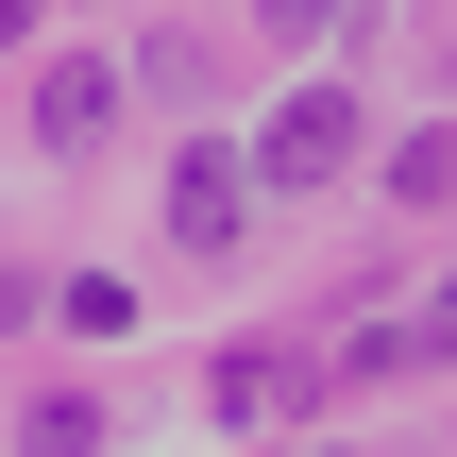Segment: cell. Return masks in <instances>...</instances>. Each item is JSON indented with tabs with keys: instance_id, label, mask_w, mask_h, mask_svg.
Here are the masks:
<instances>
[{
	"instance_id": "1",
	"label": "cell",
	"mask_w": 457,
	"mask_h": 457,
	"mask_svg": "<svg viewBox=\"0 0 457 457\" xmlns=\"http://www.w3.org/2000/svg\"><path fill=\"white\" fill-rule=\"evenodd\" d=\"M339 170H356V102L339 85H305V102L254 119V187H339Z\"/></svg>"
},
{
	"instance_id": "4",
	"label": "cell",
	"mask_w": 457,
	"mask_h": 457,
	"mask_svg": "<svg viewBox=\"0 0 457 457\" xmlns=\"http://www.w3.org/2000/svg\"><path fill=\"white\" fill-rule=\"evenodd\" d=\"M288 390H322V356H288V339H237V356H220V407H237V424H271Z\"/></svg>"
},
{
	"instance_id": "5",
	"label": "cell",
	"mask_w": 457,
	"mask_h": 457,
	"mask_svg": "<svg viewBox=\"0 0 457 457\" xmlns=\"http://www.w3.org/2000/svg\"><path fill=\"white\" fill-rule=\"evenodd\" d=\"M85 441H102V407H68V390H51V407L17 424V457H85Z\"/></svg>"
},
{
	"instance_id": "7",
	"label": "cell",
	"mask_w": 457,
	"mask_h": 457,
	"mask_svg": "<svg viewBox=\"0 0 457 457\" xmlns=\"http://www.w3.org/2000/svg\"><path fill=\"white\" fill-rule=\"evenodd\" d=\"M34 17H51V0H0V51H17V34H34Z\"/></svg>"
},
{
	"instance_id": "3",
	"label": "cell",
	"mask_w": 457,
	"mask_h": 457,
	"mask_svg": "<svg viewBox=\"0 0 457 457\" xmlns=\"http://www.w3.org/2000/svg\"><path fill=\"white\" fill-rule=\"evenodd\" d=\"M102 119H119V68H102V51H51V68H34V136H51V153H85Z\"/></svg>"
},
{
	"instance_id": "2",
	"label": "cell",
	"mask_w": 457,
	"mask_h": 457,
	"mask_svg": "<svg viewBox=\"0 0 457 457\" xmlns=\"http://www.w3.org/2000/svg\"><path fill=\"white\" fill-rule=\"evenodd\" d=\"M237 220H254V170H237V153H187V170H170V254H220Z\"/></svg>"
},
{
	"instance_id": "6",
	"label": "cell",
	"mask_w": 457,
	"mask_h": 457,
	"mask_svg": "<svg viewBox=\"0 0 457 457\" xmlns=\"http://www.w3.org/2000/svg\"><path fill=\"white\" fill-rule=\"evenodd\" d=\"M254 17H271V34H322V17H339V0H254Z\"/></svg>"
}]
</instances>
